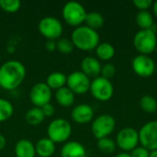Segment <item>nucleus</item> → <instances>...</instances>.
<instances>
[{"label":"nucleus","instance_id":"nucleus-9","mask_svg":"<svg viewBox=\"0 0 157 157\" xmlns=\"http://www.w3.org/2000/svg\"><path fill=\"white\" fill-rule=\"evenodd\" d=\"M116 145L122 151L128 153L135 149L139 144V132L133 128H124L116 136Z\"/></svg>","mask_w":157,"mask_h":157},{"label":"nucleus","instance_id":"nucleus-8","mask_svg":"<svg viewBox=\"0 0 157 157\" xmlns=\"http://www.w3.org/2000/svg\"><path fill=\"white\" fill-rule=\"evenodd\" d=\"M38 29L40 33L46 38L47 40H59L63 30L62 22L57 17L51 16L42 17L38 24Z\"/></svg>","mask_w":157,"mask_h":157},{"label":"nucleus","instance_id":"nucleus-18","mask_svg":"<svg viewBox=\"0 0 157 157\" xmlns=\"http://www.w3.org/2000/svg\"><path fill=\"white\" fill-rule=\"evenodd\" d=\"M36 155L40 157H52L55 152V144L48 137L40 139L35 144Z\"/></svg>","mask_w":157,"mask_h":157},{"label":"nucleus","instance_id":"nucleus-34","mask_svg":"<svg viewBox=\"0 0 157 157\" xmlns=\"http://www.w3.org/2000/svg\"><path fill=\"white\" fill-rule=\"evenodd\" d=\"M45 47H46L47 51H49V52H54V51H56V50H57L56 41H55V40H47V41H46Z\"/></svg>","mask_w":157,"mask_h":157},{"label":"nucleus","instance_id":"nucleus-28","mask_svg":"<svg viewBox=\"0 0 157 157\" xmlns=\"http://www.w3.org/2000/svg\"><path fill=\"white\" fill-rule=\"evenodd\" d=\"M56 46H57V51H59L63 54H70L74 52L75 46L71 40V39H66V38H60L56 41Z\"/></svg>","mask_w":157,"mask_h":157},{"label":"nucleus","instance_id":"nucleus-30","mask_svg":"<svg viewBox=\"0 0 157 157\" xmlns=\"http://www.w3.org/2000/svg\"><path fill=\"white\" fill-rule=\"evenodd\" d=\"M116 74V66L113 63H106L104 65H102L101 67V72H100V76L109 79L111 77H113Z\"/></svg>","mask_w":157,"mask_h":157},{"label":"nucleus","instance_id":"nucleus-29","mask_svg":"<svg viewBox=\"0 0 157 157\" xmlns=\"http://www.w3.org/2000/svg\"><path fill=\"white\" fill-rule=\"evenodd\" d=\"M21 6L19 0H0V8L7 13H15Z\"/></svg>","mask_w":157,"mask_h":157},{"label":"nucleus","instance_id":"nucleus-5","mask_svg":"<svg viewBox=\"0 0 157 157\" xmlns=\"http://www.w3.org/2000/svg\"><path fill=\"white\" fill-rule=\"evenodd\" d=\"M86 10L82 4L76 1H69L65 3L62 9V15L64 21L73 27H79L85 23Z\"/></svg>","mask_w":157,"mask_h":157},{"label":"nucleus","instance_id":"nucleus-41","mask_svg":"<svg viewBox=\"0 0 157 157\" xmlns=\"http://www.w3.org/2000/svg\"><path fill=\"white\" fill-rule=\"evenodd\" d=\"M11 157H15V156H11Z\"/></svg>","mask_w":157,"mask_h":157},{"label":"nucleus","instance_id":"nucleus-38","mask_svg":"<svg viewBox=\"0 0 157 157\" xmlns=\"http://www.w3.org/2000/svg\"><path fill=\"white\" fill-rule=\"evenodd\" d=\"M149 157H157V150L150 152V156Z\"/></svg>","mask_w":157,"mask_h":157},{"label":"nucleus","instance_id":"nucleus-4","mask_svg":"<svg viewBox=\"0 0 157 157\" xmlns=\"http://www.w3.org/2000/svg\"><path fill=\"white\" fill-rule=\"evenodd\" d=\"M133 45L140 54L149 55L155 52L157 46V37L153 29H140L133 38Z\"/></svg>","mask_w":157,"mask_h":157},{"label":"nucleus","instance_id":"nucleus-7","mask_svg":"<svg viewBox=\"0 0 157 157\" xmlns=\"http://www.w3.org/2000/svg\"><path fill=\"white\" fill-rule=\"evenodd\" d=\"M89 91L94 98L98 101H109L114 95V86L109 79L98 76L91 81Z\"/></svg>","mask_w":157,"mask_h":157},{"label":"nucleus","instance_id":"nucleus-15","mask_svg":"<svg viewBox=\"0 0 157 157\" xmlns=\"http://www.w3.org/2000/svg\"><path fill=\"white\" fill-rule=\"evenodd\" d=\"M102 65L98 59L93 56H86L81 61V72L90 77H98L100 75Z\"/></svg>","mask_w":157,"mask_h":157},{"label":"nucleus","instance_id":"nucleus-39","mask_svg":"<svg viewBox=\"0 0 157 157\" xmlns=\"http://www.w3.org/2000/svg\"><path fill=\"white\" fill-rule=\"evenodd\" d=\"M155 73H156L157 75V65H155Z\"/></svg>","mask_w":157,"mask_h":157},{"label":"nucleus","instance_id":"nucleus-12","mask_svg":"<svg viewBox=\"0 0 157 157\" xmlns=\"http://www.w3.org/2000/svg\"><path fill=\"white\" fill-rule=\"evenodd\" d=\"M52 98V89L44 82L36 83L29 91V99L34 107L42 108L44 105L51 103Z\"/></svg>","mask_w":157,"mask_h":157},{"label":"nucleus","instance_id":"nucleus-16","mask_svg":"<svg viewBox=\"0 0 157 157\" xmlns=\"http://www.w3.org/2000/svg\"><path fill=\"white\" fill-rule=\"evenodd\" d=\"M86 150L85 146L76 141L64 143L61 149V157H86Z\"/></svg>","mask_w":157,"mask_h":157},{"label":"nucleus","instance_id":"nucleus-32","mask_svg":"<svg viewBox=\"0 0 157 157\" xmlns=\"http://www.w3.org/2000/svg\"><path fill=\"white\" fill-rule=\"evenodd\" d=\"M132 157H149L150 156V151L144 148L143 146H137L135 149H133L131 152Z\"/></svg>","mask_w":157,"mask_h":157},{"label":"nucleus","instance_id":"nucleus-22","mask_svg":"<svg viewBox=\"0 0 157 157\" xmlns=\"http://www.w3.org/2000/svg\"><path fill=\"white\" fill-rule=\"evenodd\" d=\"M45 116L40 108L33 107L29 109L25 115V120L30 126H39L43 122Z\"/></svg>","mask_w":157,"mask_h":157},{"label":"nucleus","instance_id":"nucleus-27","mask_svg":"<svg viewBox=\"0 0 157 157\" xmlns=\"http://www.w3.org/2000/svg\"><path fill=\"white\" fill-rule=\"evenodd\" d=\"M97 145H98V148L99 149V151L105 155H110V154L114 153V151L116 150V147H117L116 143L109 137H106V138L98 140Z\"/></svg>","mask_w":157,"mask_h":157},{"label":"nucleus","instance_id":"nucleus-13","mask_svg":"<svg viewBox=\"0 0 157 157\" xmlns=\"http://www.w3.org/2000/svg\"><path fill=\"white\" fill-rule=\"evenodd\" d=\"M155 63L148 55L139 54L132 61V68L133 72L141 77H150L155 72Z\"/></svg>","mask_w":157,"mask_h":157},{"label":"nucleus","instance_id":"nucleus-21","mask_svg":"<svg viewBox=\"0 0 157 157\" xmlns=\"http://www.w3.org/2000/svg\"><path fill=\"white\" fill-rule=\"evenodd\" d=\"M95 50L97 57L102 61H109L115 55V48L109 42H100Z\"/></svg>","mask_w":157,"mask_h":157},{"label":"nucleus","instance_id":"nucleus-23","mask_svg":"<svg viewBox=\"0 0 157 157\" xmlns=\"http://www.w3.org/2000/svg\"><path fill=\"white\" fill-rule=\"evenodd\" d=\"M135 22L141 29H150L154 26V17L148 10L139 11L135 17Z\"/></svg>","mask_w":157,"mask_h":157},{"label":"nucleus","instance_id":"nucleus-17","mask_svg":"<svg viewBox=\"0 0 157 157\" xmlns=\"http://www.w3.org/2000/svg\"><path fill=\"white\" fill-rule=\"evenodd\" d=\"M15 157H35L36 150L35 144H33L29 140L21 139L18 140L14 148Z\"/></svg>","mask_w":157,"mask_h":157},{"label":"nucleus","instance_id":"nucleus-1","mask_svg":"<svg viewBox=\"0 0 157 157\" xmlns=\"http://www.w3.org/2000/svg\"><path fill=\"white\" fill-rule=\"evenodd\" d=\"M26 77L25 65L17 60H9L0 66V88L12 91L17 88Z\"/></svg>","mask_w":157,"mask_h":157},{"label":"nucleus","instance_id":"nucleus-6","mask_svg":"<svg viewBox=\"0 0 157 157\" xmlns=\"http://www.w3.org/2000/svg\"><path fill=\"white\" fill-rule=\"evenodd\" d=\"M116 128V121L109 114H102L93 120L91 132L98 140L109 137Z\"/></svg>","mask_w":157,"mask_h":157},{"label":"nucleus","instance_id":"nucleus-2","mask_svg":"<svg viewBox=\"0 0 157 157\" xmlns=\"http://www.w3.org/2000/svg\"><path fill=\"white\" fill-rule=\"evenodd\" d=\"M71 40L75 48L84 52H90L95 50L100 43V37L97 30L82 25L73 30Z\"/></svg>","mask_w":157,"mask_h":157},{"label":"nucleus","instance_id":"nucleus-24","mask_svg":"<svg viewBox=\"0 0 157 157\" xmlns=\"http://www.w3.org/2000/svg\"><path fill=\"white\" fill-rule=\"evenodd\" d=\"M85 23H86V26H87L88 28L97 30L104 25V17L102 14L99 12H97V11L89 12L86 14Z\"/></svg>","mask_w":157,"mask_h":157},{"label":"nucleus","instance_id":"nucleus-19","mask_svg":"<svg viewBox=\"0 0 157 157\" xmlns=\"http://www.w3.org/2000/svg\"><path fill=\"white\" fill-rule=\"evenodd\" d=\"M55 100L62 107H71L75 100V95L65 86L55 91Z\"/></svg>","mask_w":157,"mask_h":157},{"label":"nucleus","instance_id":"nucleus-20","mask_svg":"<svg viewBox=\"0 0 157 157\" xmlns=\"http://www.w3.org/2000/svg\"><path fill=\"white\" fill-rule=\"evenodd\" d=\"M67 76L62 72H52L46 78V84L52 90H58L66 86Z\"/></svg>","mask_w":157,"mask_h":157},{"label":"nucleus","instance_id":"nucleus-33","mask_svg":"<svg viewBox=\"0 0 157 157\" xmlns=\"http://www.w3.org/2000/svg\"><path fill=\"white\" fill-rule=\"evenodd\" d=\"M40 109H41V110H42V112H43L45 118L53 116V114H54V112H55V109H54V107H53V105H52V103L46 104V105H44V106H43L42 108H40Z\"/></svg>","mask_w":157,"mask_h":157},{"label":"nucleus","instance_id":"nucleus-31","mask_svg":"<svg viewBox=\"0 0 157 157\" xmlns=\"http://www.w3.org/2000/svg\"><path fill=\"white\" fill-rule=\"evenodd\" d=\"M133 5L135 7H137L140 11L148 10L153 6L152 0H133Z\"/></svg>","mask_w":157,"mask_h":157},{"label":"nucleus","instance_id":"nucleus-25","mask_svg":"<svg viewBox=\"0 0 157 157\" xmlns=\"http://www.w3.org/2000/svg\"><path fill=\"white\" fill-rule=\"evenodd\" d=\"M14 113V107L7 99L0 98V122L9 120Z\"/></svg>","mask_w":157,"mask_h":157},{"label":"nucleus","instance_id":"nucleus-3","mask_svg":"<svg viewBox=\"0 0 157 157\" xmlns=\"http://www.w3.org/2000/svg\"><path fill=\"white\" fill-rule=\"evenodd\" d=\"M72 134L71 123L63 118L54 119L47 127V135L54 144L66 143Z\"/></svg>","mask_w":157,"mask_h":157},{"label":"nucleus","instance_id":"nucleus-14","mask_svg":"<svg viewBox=\"0 0 157 157\" xmlns=\"http://www.w3.org/2000/svg\"><path fill=\"white\" fill-rule=\"evenodd\" d=\"M94 109L90 105H76L71 111L72 120L78 124H86L94 119Z\"/></svg>","mask_w":157,"mask_h":157},{"label":"nucleus","instance_id":"nucleus-35","mask_svg":"<svg viewBox=\"0 0 157 157\" xmlns=\"http://www.w3.org/2000/svg\"><path fill=\"white\" fill-rule=\"evenodd\" d=\"M6 145V139L4 135L0 134V151H2Z\"/></svg>","mask_w":157,"mask_h":157},{"label":"nucleus","instance_id":"nucleus-26","mask_svg":"<svg viewBox=\"0 0 157 157\" xmlns=\"http://www.w3.org/2000/svg\"><path fill=\"white\" fill-rule=\"evenodd\" d=\"M140 107L146 113H155L157 111L156 99L150 95H145L140 99Z\"/></svg>","mask_w":157,"mask_h":157},{"label":"nucleus","instance_id":"nucleus-11","mask_svg":"<svg viewBox=\"0 0 157 157\" xmlns=\"http://www.w3.org/2000/svg\"><path fill=\"white\" fill-rule=\"evenodd\" d=\"M91 80L81 71L72 72L67 75L66 86L75 95L86 94L89 91Z\"/></svg>","mask_w":157,"mask_h":157},{"label":"nucleus","instance_id":"nucleus-37","mask_svg":"<svg viewBox=\"0 0 157 157\" xmlns=\"http://www.w3.org/2000/svg\"><path fill=\"white\" fill-rule=\"evenodd\" d=\"M153 12L155 15V17H157V1H155V3H153Z\"/></svg>","mask_w":157,"mask_h":157},{"label":"nucleus","instance_id":"nucleus-36","mask_svg":"<svg viewBox=\"0 0 157 157\" xmlns=\"http://www.w3.org/2000/svg\"><path fill=\"white\" fill-rule=\"evenodd\" d=\"M116 157H132L131 155L129 153H126V152H123V153H121L119 155H117Z\"/></svg>","mask_w":157,"mask_h":157},{"label":"nucleus","instance_id":"nucleus-40","mask_svg":"<svg viewBox=\"0 0 157 157\" xmlns=\"http://www.w3.org/2000/svg\"><path fill=\"white\" fill-rule=\"evenodd\" d=\"M155 52H156V54H157V46H156V49H155Z\"/></svg>","mask_w":157,"mask_h":157},{"label":"nucleus","instance_id":"nucleus-10","mask_svg":"<svg viewBox=\"0 0 157 157\" xmlns=\"http://www.w3.org/2000/svg\"><path fill=\"white\" fill-rule=\"evenodd\" d=\"M139 142L144 148L150 152L157 150V121H149L141 128Z\"/></svg>","mask_w":157,"mask_h":157}]
</instances>
